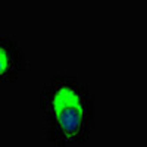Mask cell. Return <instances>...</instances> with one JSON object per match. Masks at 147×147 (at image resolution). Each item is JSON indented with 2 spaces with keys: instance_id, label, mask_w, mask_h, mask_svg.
<instances>
[{
  "instance_id": "6da1fadb",
  "label": "cell",
  "mask_w": 147,
  "mask_h": 147,
  "mask_svg": "<svg viewBox=\"0 0 147 147\" xmlns=\"http://www.w3.org/2000/svg\"><path fill=\"white\" fill-rule=\"evenodd\" d=\"M44 137L53 147L85 144L96 128V94L72 74L56 72L40 91Z\"/></svg>"
},
{
  "instance_id": "7a4b0ae2",
  "label": "cell",
  "mask_w": 147,
  "mask_h": 147,
  "mask_svg": "<svg viewBox=\"0 0 147 147\" xmlns=\"http://www.w3.org/2000/svg\"><path fill=\"white\" fill-rule=\"evenodd\" d=\"M30 69L22 46L10 35H0V84H15Z\"/></svg>"
}]
</instances>
